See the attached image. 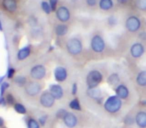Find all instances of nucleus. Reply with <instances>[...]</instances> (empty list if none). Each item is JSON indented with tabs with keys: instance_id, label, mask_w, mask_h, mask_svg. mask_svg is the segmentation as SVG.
Here are the masks:
<instances>
[{
	"instance_id": "1",
	"label": "nucleus",
	"mask_w": 146,
	"mask_h": 128,
	"mask_svg": "<svg viewBox=\"0 0 146 128\" xmlns=\"http://www.w3.org/2000/svg\"><path fill=\"white\" fill-rule=\"evenodd\" d=\"M103 106L105 111L108 112V113L110 114L117 113L122 107V100L118 96L111 95L105 100Z\"/></svg>"
},
{
	"instance_id": "2",
	"label": "nucleus",
	"mask_w": 146,
	"mask_h": 128,
	"mask_svg": "<svg viewBox=\"0 0 146 128\" xmlns=\"http://www.w3.org/2000/svg\"><path fill=\"white\" fill-rule=\"evenodd\" d=\"M103 80V75L99 70H91L86 76V85L88 89L97 88V86Z\"/></svg>"
},
{
	"instance_id": "3",
	"label": "nucleus",
	"mask_w": 146,
	"mask_h": 128,
	"mask_svg": "<svg viewBox=\"0 0 146 128\" xmlns=\"http://www.w3.org/2000/svg\"><path fill=\"white\" fill-rule=\"evenodd\" d=\"M66 49L69 54L76 56L82 52L83 45H82L81 40H79L78 38H70L66 43Z\"/></svg>"
},
{
	"instance_id": "4",
	"label": "nucleus",
	"mask_w": 146,
	"mask_h": 128,
	"mask_svg": "<svg viewBox=\"0 0 146 128\" xmlns=\"http://www.w3.org/2000/svg\"><path fill=\"white\" fill-rule=\"evenodd\" d=\"M25 93L30 97H35L37 96L42 90V85L37 81H30L27 82V84L24 86Z\"/></svg>"
},
{
	"instance_id": "5",
	"label": "nucleus",
	"mask_w": 146,
	"mask_h": 128,
	"mask_svg": "<svg viewBox=\"0 0 146 128\" xmlns=\"http://www.w3.org/2000/svg\"><path fill=\"white\" fill-rule=\"evenodd\" d=\"M55 98L49 91H43L39 97L40 105L44 108H52L55 104Z\"/></svg>"
},
{
	"instance_id": "6",
	"label": "nucleus",
	"mask_w": 146,
	"mask_h": 128,
	"mask_svg": "<svg viewBox=\"0 0 146 128\" xmlns=\"http://www.w3.org/2000/svg\"><path fill=\"white\" fill-rule=\"evenodd\" d=\"M91 49L95 53H101L105 49V42L104 39L102 38L100 35H94L91 39V43H90Z\"/></svg>"
},
{
	"instance_id": "7",
	"label": "nucleus",
	"mask_w": 146,
	"mask_h": 128,
	"mask_svg": "<svg viewBox=\"0 0 146 128\" xmlns=\"http://www.w3.org/2000/svg\"><path fill=\"white\" fill-rule=\"evenodd\" d=\"M30 77L34 80H41L45 77L46 75V68L45 66L41 65V64H38V65L33 66L30 69Z\"/></svg>"
},
{
	"instance_id": "8",
	"label": "nucleus",
	"mask_w": 146,
	"mask_h": 128,
	"mask_svg": "<svg viewBox=\"0 0 146 128\" xmlns=\"http://www.w3.org/2000/svg\"><path fill=\"white\" fill-rule=\"evenodd\" d=\"M125 26L127 28V30L130 31V32H136L137 30H139L140 26H141V22H140L138 17L130 16L126 20Z\"/></svg>"
},
{
	"instance_id": "9",
	"label": "nucleus",
	"mask_w": 146,
	"mask_h": 128,
	"mask_svg": "<svg viewBox=\"0 0 146 128\" xmlns=\"http://www.w3.org/2000/svg\"><path fill=\"white\" fill-rule=\"evenodd\" d=\"M62 120H63L64 125L68 128H74V127H76L78 124L77 116L74 113H72V112H67L66 115L63 117Z\"/></svg>"
},
{
	"instance_id": "10",
	"label": "nucleus",
	"mask_w": 146,
	"mask_h": 128,
	"mask_svg": "<svg viewBox=\"0 0 146 128\" xmlns=\"http://www.w3.org/2000/svg\"><path fill=\"white\" fill-rule=\"evenodd\" d=\"M56 17L61 22H67L70 19V11L67 7L60 6L56 10Z\"/></svg>"
},
{
	"instance_id": "11",
	"label": "nucleus",
	"mask_w": 146,
	"mask_h": 128,
	"mask_svg": "<svg viewBox=\"0 0 146 128\" xmlns=\"http://www.w3.org/2000/svg\"><path fill=\"white\" fill-rule=\"evenodd\" d=\"M53 74H54V78L57 82H64L67 79V76H68L66 68L62 67V66H57L54 69Z\"/></svg>"
},
{
	"instance_id": "12",
	"label": "nucleus",
	"mask_w": 146,
	"mask_h": 128,
	"mask_svg": "<svg viewBox=\"0 0 146 128\" xmlns=\"http://www.w3.org/2000/svg\"><path fill=\"white\" fill-rule=\"evenodd\" d=\"M49 92L52 94V96L56 100L62 99L63 95H64L63 88L61 87V85H59V84H51V85L49 86Z\"/></svg>"
},
{
	"instance_id": "13",
	"label": "nucleus",
	"mask_w": 146,
	"mask_h": 128,
	"mask_svg": "<svg viewBox=\"0 0 146 128\" xmlns=\"http://www.w3.org/2000/svg\"><path fill=\"white\" fill-rule=\"evenodd\" d=\"M144 53V46L141 43H134L130 48V54L134 58H140Z\"/></svg>"
},
{
	"instance_id": "14",
	"label": "nucleus",
	"mask_w": 146,
	"mask_h": 128,
	"mask_svg": "<svg viewBox=\"0 0 146 128\" xmlns=\"http://www.w3.org/2000/svg\"><path fill=\"white\" fill-rule=\"evenodd\" d=\"M115 93L116 96L120 98L121 100L127 99L128 96H129V90H128V87L124 84H119L118 86L115 87Z\"/></svg>"
},
{
	"instance_id": "15",
	"label": "nucleus",
	"mask_w": 146,
	"mask_h": 128,
	"mask_svg": "<svg viewBox=\"0 0 146 128\" xmlns=\"http://www.w3.org/2000/svg\"><path fill=\"white\" fill-rule=\"evenodd\" d=\"M135 123L139 128H146V111H138L135 115Z\"/></svg>"
},
{
	"instance_id": "16",
	"label": "nucleus",
	"mask_w": 146,
	"mask_h": 128,
	"mask_svg": "<svg viewBox=\"0 0 146 128\" xmlns=\"http://www.w3.org/2000/svg\"><path fill=\"white\" fill-rule=\"evenodd\" d=\"M2 6L5 10L9 12H14L17 9V2L16 0H3Z\"/></svg>"
},
{
	"instance_id": "17",
	"label": "nucleus",
	"mask_w": 146,
	"mask_h": 128,
	"mask_svg": "<svg viewBox=\"0 0 146 128\" xmlns=\"http://www.w3.org/2000/svg\"><path fill=\"white\" fill-rule=\"evenodd\" d=\"M31 53V47L30 46H25L23 47V48H21L20 50L18 51V53H17V59L20 61L24 60V59H26L27 57L30 55Z\"/></svg>"
},
{
	"instance_id": "18",
	"label": "nucleus",
	"mask_w": 146,
	"mask_h": 128,
	"mask_svg": "<svg viewBox=\"0 0 146 128\" xmlns=\"http://www.w3.org/2000/svg\"><path fill=\"white\" fill-rule=\"evenodd\" d=\"M107 82L109 85L113 86V87H116V86L119 85L120 82V77L117 73H112L111 75H109V77L107 78Z\"/></svg>"
},
{
	"instance_id": "19",
	"label": "nucleus",
	"mask_w": 146,
	"mask_h": 128,
	"mask_svg": "<svg viewBox=\"0 0 146 128\" xmlns=\"http://www.w3.org/2000/svg\"><path fill=\"white\" fill-rule=\"evenodd\" d=\"M55 31V34L57 35V36H64V35L67 34V32H68V27L66 26L65 24H58L56 27H55L54 29Z\"/></svg>"
},
{
	"instance_id": "20",
	"label": "nucleus",
	"mask_w": 146,
	"mask_h": 128,
	"mask_svg": "<svg viewBox=\"0 0 146 128\" xmlns=\"http://www.w3.org/2000/svg\"><path fill=\"white\" fill-rule=\"evenodd\" d=\"M136 83L139 86H146V70H142L137 74Z\"/></svg>"
},
{
	"instance_id": "21",
	"label": "nucleus",
	"mask_w": 146,
	"mask_h": 128,
	"mask_svg": "<svg viewBox=\"0 0 146 128\" xmlns=\"http://www.w3.org/2000/svg\"><path fill=\"white\" fill-rule=\"evenodd\" d=\"M87 94L89 95L90 98L94 100H99L102 97L101 94V90L98 89V88H93V89H88Z\"/></svg>"
},
{
	"instance_id": "22",
	"label": "nucleus",
	"mask_w": 146,
	"mask_h": 128,
	"mask_svg": "<svg viewBox=\"0 0 146 128\" xmlns=\"http://www.w3.org/2000/svg\"><path fill=\"white\" fill-rule=\"evenodd\" d=\"M99 7L102 10H110L113 7V1L112 0H100L99 1Z\"/></svg>"
},
{
	"instance_id": "23",
	"label": "nucleus",
	"mask_w": 146,
	"mask_h": 128,
	"mask_svg": "<svg viewBox=\"0 0 146 128\" xmlns=\"http://www.w3.org/2000/svg\"><path fill=\"white\" fill-rule=\"evenodd\" d=\"M69 107H70V109L74 110V111H81L82 109L81 104H80V101L78 98H74V99L71 100L69 102Z\"/></svg>"
},
{
	"instance_id": "24",
	"label": "nucleus",
	"mask_w": 146,
	"mask_h": 128,
	"mask_svg": "<svg viewBox=\"0 0 146 128\" xmlns=\"http://www.w3.org/2000/svg\"><path fill=\"white\" fill-rule=\"evenodd\" d=\"M13 109L15 110V112H17L18 114H21V115H25L27 113V109L22 103H19V102H16V103L13 105Z\"/></svg>"
},
{
	"instance_id": "25",
	"label": "nucleus",
	"mask_w": 146,
	"mask_h": 128,
	"mask_svg": "<svg viewBox=\"0 0 146 128\" xmlns=\"http://www.w3.org/2000/svg\"><path fill=\"white\" fill-rule=\"evenodd\" d=\"M27 128H40V124H39L38 120L35 119L33 117H29L26 121Z\"/></svg>"
},
{
	"instance_id": "26",
	"label": "nucleus",
	"mask_w": 146,
	"mask_h": 128,
	"mask_svg": "<svg viewBox=\"0 0 146 128\" xmlns=\"http://www.w3.org/2000/svg\"><path fill=\"white\" fill-rule=\"evenodd\" d=\"M14 81L19 86H25L27 84V79L24 76H17V77H15Z\"/></svg>"
},
{
	"instance_id": "27",
	"label": "nucleus",
	"mask_w": 146,
	"mask_h": 128,
	"mask_svg": "<svg viewBox=\"0 0 146 128\" xmlns=\"http://www.w3.org/2000/svg\"><path fill=\"white\" fill-rule=\"evenodd\" d=\"M41 7H42V10L44 11L45 13H47V14H49V13H51V7H50V4L49 3H47L46 1H43L42 3H41Z\"/></svg>"
},
{
	"instance_id": "28",
	"label": "nucleus",
	"mask_w": 146,
	"mask_h": 128,
	"mask_svg": "<svg viewBox=\"0 0 146 128\" xmlns=\"http://www.w3.org/2000/svg\"><path fill=\"white\" fill-rule=\"evenodd\" d=\"M5 102H6L8 105H14V104L16 103L14 100V97H13V95H11V94H7V95L5 96Z\"/></svg>"
},
{
	"instance_id": "29",
	"label": "nucleus",
	"mask_w": 146,
	"mask_h": 128,
	"mask_svg": "<svg viewBox=\"0 0 146 128\" xmlns=\"http://www.w3.org/2000/svg\"><path fill=\"white\" fill-rule=\"evenodd\" d=\"M124 123H125L126 125H132V124L135 123V118H133L130 115L126 116L125 119H124Z\"/></svg>"
},
{
	"instance_id": "30",
	"label": "nucleus",
	"mask_w": 146,
	"mask_h": 128,
	"mask_svg": "<svg viewBox=\"0 0 146 128\" xmlns=\"http://www.w3.org/2000/svg\"><path fill=\"white\" fill-rule=\"evenodd\" d=\"M9 87V84L7 82H3L1 85H0V96H2L5 93V91L7 90V88Z\"/></svg>"
},
{
	"instance_id": "31",
	"label": "nucleus",
	"mask_w": 146,
	"mask_h": 128,
	"mask_svg": "<svg viewBox=\"0 0 146 128\" xmlns=\"http://www.w3.org/2000/svg\"><path fill=\"white\" fill-rule=\"evenodd\" d=\"M137 7L140 10H146V0H137Z\"/></svg>"
},
{
	"instance_id": "32",
	"label": "nucleus",
	"mask_w": 146,
	"mask_h": 128,
	"mask_svg": "<svg viewBox=\"0 0 146 128\" xmlns=\"http://www.w3.org/2000/svg\"><path fill=\"white\" fill-rule=\"evenodd\" d=\"M67 112H68V111H67V110H65V109H59L58 111L56 112V117L62 120L63 117H64V116L66 115Z\"/></svg>"
},
{
	"instance_id": "33",
	"label": "nucleus",
	"mask_w": 146,
	"mask_h": 128,
	"mask_svg": "<svg viewBox=\"0 0 146 128\" xmlns=\"http://www.w3.org/2000/svg\"><path fill=\"white\" fill-rule=\"evenodd\" d=\"M57 3H58V0H50V7H51V10L52 11H55L57 10Z\"/></svg>"
},
{
	"instance_id": "34",
	"label": "nucleus",
	"mask_w": 146,
	"mask_h": 128,
	"mask_svg": "<svg viewBox=\"0 0 146 128\" xmlns=\"http://www.w3.org/2000/svg\"><path fill=\"white\" fill-rule=\"evenodd\" d=\"M14 75H15V69L14 68H9L7 70V78H13Z\"/></svg>"
},
{
	"instance_id": "35",
	"label": "nucleus",
	"mask_w": 146,
	"mask_h": 128,
	"mask_svg": "<svg viewBox=\"0 0 146 128\" xmlns=\"http://www.w3.org/2000/svg\"><path fill=\"white\" fill-rule=\"evenodd\" d=\"M47 116L46 115H44V116H42V117H39V119H38V122H39V124L40 125H45V123H46V120H47Z\"/></svg>"
},
{
	"instance_id": "36",
	"label": "nucleus",
	"mask_w": 146,
	"mask_h": 128,
	"mask_svg": "<svg viewBox=\"0 0 146 128\" xmlns=\"http://www.w3.org/2000/svg\"><path fill=\"white\" fill-rule=\"evenodd\" d=\"M86 3L89 6H95L96 3H97V0H86Z\"/></svg>"
},
{
	"instance_id": "37",
	"label": "nucleus",
	"mask_w": 146,
	"mask_h": 128,
	"mask_svg": "<svg viewBox=\"0 0 146 128\" xmlns=\"http://www.w3.org/2000/svg\"><path fill=\"white\" fill-rule=\"evenodd\" d=\"M76 92H77V84L74 83V84H73V86H72V94H73V95H75Z\"/></svg>"
},
{
	"instance_id": "38",
	"label": "nucleus",
	"mask_w": 146,
	"mask_h": 128,
	"mask_svg": "<svg viewBox=\"0 0 146 128\" xmlns=\"http://www.w3.org/2000/svg\"><path fill=\"white\" fill-rule=\"evenodd\" d=\"M4 125H5L4 119H3V118L0 116V128H3V127H4Z\"/></svg>"
},
{
	"instance_id": "39",
	"label": "nucleus",
	"mask_w": 146,
	"mask_h": 128,
	"mask_svg": "<svg viewBox=\"0 0 146 128\" xmlns=\"http://www.w3.org/2000/svg\"><path fill=\"white\" fill-rule=\"evenodd\" d=\"M128 0H117V2L120 3V4H125V3H127Z\"/></svg>"
},
{
	"instance_id": "40",
	"label": "nucleus",
	"mask_w": 146,
	"mask_h": 128,
	"mask_svg": "<svg viewBox=\"0 0 146 128\" xmlns=\"http://www.w3.org/2000/svg\"><path fill=\"white\" fill-rule=\"evenodd\" d=\"M142 105H145L146 106V100H143V101H141Z\"/></svg>"
},
{
	"instance_id": "41",
	"label": "nucleus",
	"mask_w": 146,
	"mask_h": 128,
	"mask_svg": "<svg viewBox=\"0 0 146 128\" xmlns=\"http://www.w3.org/2000/svg\"><path fill=\"white\" fill-rule=\"evenodd\" d=\"M0 30H2V25H1V22H0Z\"/></svg>"
}]
</instances>
